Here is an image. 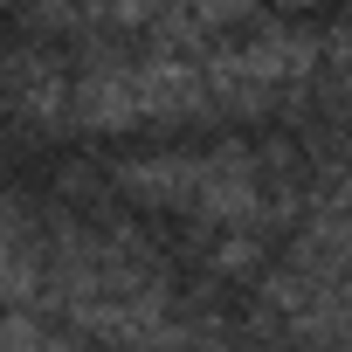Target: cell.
<instances>
[{
	"instance_id": "1",
	"label": "cell",
	"mask_w": 352,
	"mask_h": 352,
	"mask_svg": "<svg viewBox=\"0 0 352 352\" xmlns=\"http://www.w3.org/2000/svg\"><path fill=\"white\" fill-rule=\"evenodd\" d=\"M49 297L76 324H90L104 338H131V345L166 338V318H173L159 263L118 235H69L49 256Z\"/></svg>"
},
{
	"instance_id": "2",
	"label": "cell",
	"mask_w": 352,
	"mask_h": 352,
	"mask_svg": "<svg viewBox=\"0 0 352 352\" xmlns=\"http://www.w3.org/2000/svg\"><path fill=\"white\" fill-rule=\"evenodd\" d=\"M63 104L90 131H138V124H180L208 118L214 90L194 49H124L63 83Z\"/></svg>"
},
{
	"instance_id": "3",
	"label": "cell",
	"mask_w": 352,
	"mask_h": 352,
	"mask_svg": "<svg viewBox=\"0 0 352 352\" xmlns=\"http://www.w3.org/2000/svg\"><path fill=\"white\" fill-rule=\"evenodd\" d=\"M118 180L152 201V208H173L187 221H208V228H249L276 208V187L256 152L242 145H214V152H159V159H131L118 166Z\"/></svg>"
},
{
	"instance_id": "4",
	"label": "cell",
	"mask_w": 352,
	"mask_h": 352,
	"mask_svg": "<svg viewBox=\"0 0 352 352\" xmlns=\"http://www.w3.org/2000/svg\"><path fill=\"white\" fill-rule=\"evenodd\" d=\"M42 290H49V249L28 235L14 201H0V304H28Z\"/></svg>"
},
{
	"instance_id": "5",
	"label": "cell",
	"mask_w": 352,
	"mask_h": 352,
	"mask_svg": "<svg viewBox=\"0 0 352 352\" xmlns=\"http://www.w3.org/2000/svg\"><path fill=\"white\" fill-rule=\"evenodd\" d=\"M331 214H345V221H352V159H345V173H338V208H331Z\"/></svg>"
}]
</instances>
